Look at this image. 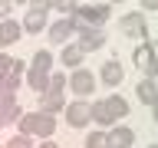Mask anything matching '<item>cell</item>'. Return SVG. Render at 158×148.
Wrapping results in <instances>:
<instances>
[{
    "instance_id": "cell-1",
    "label": "cell",
    "mask_w": 158,
    "mask_h": 148,
    "mask_svg": "<svg viewBox=\"0 0 158 148\" xmlns=\"http://www.w3.org/2000/svg\"><path fill=\"white\" fill-rule=\"evenodd\" d=\"M17 128H20V135H27V138H43V142H49V138L56 135V118L43 115V112H23V115L17 118Z\"/></svg>"
},
{
    "instance_id": "cell-2",
    "label": "cell",
    "mask_w": 158,
    "mask_h": 148,
    "mask_svg": "<svg viewBox=\"0 0 158 148\" xmlns=\"http://www.w3.org/2000/svg\"><path fill=\"white\" fill-rule=\"evenodd\" d=\"M132 63H135L138 72H145V79H152L155 82L158 79V53H155V43H138L135 53H132Z\"/></svg>"
},
{
    "instance_id": "cell-3",
    "label": "cell",
    "mask_w": 158,
    "mask_h": 148,
    "mask_svg": "<svg viewBox=\"0 0 158 148\" xmlns=\"http://www.w3.org/2000/svg\"><path fill=\"white\" fill-rule=\"evenodd\" d=\"M118 30H122V33H125L128 39H138V43H145V36H148V23H145V13H138V10L125 13V17L118 20Z\"/></svg>"
},
{
    "instance_id": "cell-4",
    "label": "cell",
    "mask_w": 158,
    "mask_h": 148,
    "mask_svg": "<svg viewBox=\"0 0 158 148\" xmlns=\"http://www.w3.org/2000/svg\"><path fill=\"white\" fill-rule=\"evenodd\" d=\"M20 27H23V33H27V36H33V33H43V30L49 27V10H46V3H36V7H30Z\"/></svg>"
},
{
    "instance_id": "cell-5",
    "label": "cell",
    "mask_w": 158,
    "mask_h": 148,
    "mask_svg": "<svg viewBox=\"0 0 158 148\" xmlns=\"http://www.w3.org/2000/svg\"><path fill=\"white\" fill-rule=\"evenodd\" d=\"M69 89L76 92V99H89L96 92V72H89L86 66L82 69H73V76H69Z\"/></svg>"
},
{
    "instance_id": "cell-6",
    "label": "cell",
    "mask_w": 158,
    "mask_h": 148,
    "mask_svg": "<svg viewBox=\"0 0 158 148\" xmlns=\"http://www.w3.org/2000/svg\"><path fill=\"white\" fill-rule=\"evenodd\" d=\"M106 39H109V33H106V30L82 27V30H79V43H76V46L82 49V53H96V49H102V46H106Z\"/></svg>"
},
{
    "instance_id": "cell-7",
    "label": "cell",
    "mask_w": 158,
    "mask_h": 148,
    "mask_svg": "<svg viewBox=\"0 0 158 148\" xmlns=\"http://www.w3.org/2000/svg\"><path fill=\"white\" fill-rule=\"evenodd\" d=\"M73 33H79V23H73L69 17H63V20H56L53 27H46V36L53 39V46H66Z\"/></svg>"
},
{
    "instance_id": "cell-8",
    "label": "cell",
    "mask_w": 158,
    "mask_h": 148,
    "mask_svg": "<svg viewBox=\"0 0 158 148\" xmlns=\"http://www.w3.org/2000/svg\"><path fill=\"white\" fill-rule=\"evenodd\" d=\"M66 122H69L73 128H86L89 122H92L86 99H76V102H69V105H66Z\"/></svg>"
},
{
    "instance_id": "cell-9",
    "label": "cell",
    "mask_w": 158,
    "mask_h": 148,
    "mask_svg": "<svg viewBox=\"0 0 158 148\" xmlns=\"http://www.w3.org/2000/svg\"><path fill=\"white\" fill-rule=\"evenodd\" d=\"M23 115V109H20L17 96H7V92H0V128L10 125V122H17Z\"/></svg>"
},
{
    "instance_id": "cell-10",
    "label": "cell",
    "mask_w": 158,
    "mask_h": 148,
    "mask_svg": "<svg viewBox=\"0 0 158 148\" xmlns=\"http://www.w3.org/2000/svg\"><path fill=\"white\" fill-rule=\"evenodd\" d=\"M122 76H125V69H122V63H118V59H106V63H102V69H99L102 86H118V82H122Z\"/></svg>"
},
{
    "instance_id": "cell-11",
    "label": "cell",
    "mask_w": 158,
    "mask_h": 148,
    "mask_svg": "<svg viewBox=\"0 0 158 148\" xmlns=\"http://www.w3.org/2000/svg\"><path fill=\"white\" fill-rule=\"evenodd\" d=\"M20 36H23V27H20L17 20H0V49L20 43Z\"/></svg>"
},
{
    "instance_id": "cell-12",
    "label": "cell",
    "mask_w": 158,
    "mask_h": 148,
    "mask_svg": "<svg viewBox=\"0 0 158 148\" xmlns=\"http://www.w3.org/2000/svg\"><path fill=\"white\" fill-rule=\"evenodd\" d=\"M109 145L112 148H132L135 145V132L128 125H112L109 128Z\"/></svg>"
},
{
    "instance_id": "cell-13",
    "label": "cell",
    "mask_w": 158,
    "mask_h": 148,
    "mask_svg": "<svg viewBox=\"0 0 158 148\" xmlns=\"http://www.w3.org/2000/svg\"><path fill=\"white\" fill-rule=\"evenodd\" d=\"M89 115H92V122H99V125L106 128V132H109L112 125H115V115L109 112L106 99H99V102H92V105H89Z\"/></svg>"
},
{
    "instance_id": "cell-14",
    "label": "cell",
    "mask_w": 158,
    "mask_h": 148,
    "mask_svg": "<svg viewBox=\"0 0 158 148\" xmlns=\"http://www.w3.org/2000/svg\"><path fill=\"white\" fill-rule=\"evenodd\" d=\"M82 56H86V53H82L76 43H66L63 53H59V63H63L66 69H82Z\"/></svg>"
},
{
    "instance_id": "cell-15",
    "label": "cell",
    "mask_w": 158,
    "mask_h": 148,
    "mask_svg": "<svg viewBox=\"0 0 158 148\" xmlns=\"http://www.w3.org/2000/svg\"><path fill=\"white\" fill-rule=\"evenodd\" d=\"M40 112L43 115H56V112H66V99L56 96V92H46V96L40 99Z\"/></svg>"
},
{
    "instance_id": "cell-16",
    "label": "cell",
    "mask_w": 158,
    "mask_h": 148,
    "mask_svg": "<svg viewBox=\"0 0 158 148\" xmlns=\"http://www.w3.org/2000/svg\"><path fill=\"white\" fill-rule=\"evenodd\" d=\"M135 99L142 102V105H152V102L158 99V86L152 82V79H142V82L135 86Z\"/></svg>"
},
{
    "instance_id": "cell-17",
    "label": "cell",
    "mask_w": 158,
    "mask_h": 148,
    "mask_svg": "<svg viewBox=\"0 0 158 148\" xmlns=\"http://www.w3.org/2000/svg\"><path fill=\"white\" fill-rule=\"evenodd\" d=\"M27 86L33 89V92H40V96H46V89H49V76L46 72H36V69H27Z\"/></svg>"
},
{
    "instance_id": "cell-18",
    "label": "cell",
    "mask_w": 158,
    "mask_h": 148,
    "mask_svg": "<svg viewBox=\"0 0 158 148\" xmlns=\"http://www.w3.org/2000/svg\"><path fill=\"white\" fill-rule=\"evenodd\" d=\"M106 105H109V112L115 115V122H118V118H125V115H128V99H125V96H118V92H112V96H106Z\"/></svg>"
},
{
    "instance_id": "cell-19",
    "label": "cell",
    "mask_w": 158,
    "mask_h": 148,
    "mask_svg": "<svg viewBox=\"0 0 158 148\" xmlns=\"http://www.w3.org/2000/svg\"><path fill=\"white\" fill-rule=\"evenodd\" d=\"M30 69H36V72H46V76H49V72H53V53H49V49H36Z\"/></svg>"
},
{
    "instance_id": "cell-20",
    "label": "cell",
    "mask_w": 158,
    "mask_h": 148,
    "mask_svg": "<svg viewBox=\"0 0 158 148\" xmlns=\"http://www.w3.org/2000/svg\"><path fill=\"white\" fill-rule=\"evenodd\" d=\"M69 86V76L66 72H59V69H53V72H49V89L46 92H56V96H63V89Z\"/></svg>"
},
{
    "instance_id": "cell-21",
    "label": "cell",
    "mask_w": 158,
    "mask_h": 148,
    "mask_svg": "<svg viewBox=\"0 0 158 148\" xmlns=\"http://www.w3.org/2000/svg\"><path fill=\"white\" fill-rule=\"evenodd\" d=\"M86 148H112V145H109V132H106V128H99V132L86 135Z\"/></svg>"
},
{
    "instance_id": "cell-22",
    "label": "cell",
    "mask_w": 158,
    "mask_h": 148,
    "mask_svg": "<svg viewBox=\"0 0 158 148\" xmlns=\"http://www.w3.org/2000/svg\"><path fill=\"white\" fill-rule=\"evenodd\" d=\"M20 86H23V76H3L0 79V92H7V96H17Z\"/></svg>"
},
{
    "instance_id": "cell-23",
    "label": "cell",
    "mask_w": 158,
    "mask_h": 148,
    "mask_svg": "<svg viewBox=\"0 0 158 148\" xmlns=\"http://www.w3.org/2000/svg\"><path fill=\"white\" fill-rule=\"evenodd\" d=\"M13 59H17V56H7V53H0V79L13 72Z\"/></svg>"
},
{
    "instance_id": "cell-24",
    "label": "cell",
    "mask_w": 158,
    "mask_h": 148,
    "mask_svg": "<svg viewBox=\"0 0 158 148\" xmlns=\"http://www.w3.org/2000/svg\"><path fill=\"white\" fill-rule=\"evenodd\" d=\"M3 148H33V142H30L27 135H17V138H10Z\"/></svg>"
},
{
    "instance_id": "cell-25",
    "label": "cell",
    "mask_w": 158,
    "mask_h": 148,
    "mask_svg": "<svg viewBox=\"0 0 158 148\" xmlns=\"http://www.w3.org/2000/svg\"><path fill=\"white\" fill-rule=\"evenodd\" d=\"M10 10H13V3H7V0H0V20H10Z\"/></svg>"
},
{
    "instance_id": "cell-26",
    "label": "cell",
    "mask_w": 158,
    "mask_h": 148,
    "mask_svg": "<svg viewBox=\"0 0 158 148\" xmlns=\"http://www.w3.org/2000/svg\"><path fill=\"white\" fill-rule=\"evenodd\" d=\"M40 148H59V142H56V138H49V142H40Z\"/></svg>"
},
{
    "instance_id": "cell-27",
    "label": "cell",
    "mask_w": 158,
    "mask_h": 148,
    "mask_svg": "<svg viewBox=\"0 0 158 148\" xmlns=\"http://www.w3.org/2000/svg\"><path fill=\"white\" fill-rule=\"evenodd\" d=\"M152 115H155V122H158V99L152 102Z\"/></svg>"
},
{
    "instance_id": "cell-28",
    "label": "cell",
    "mask_w": 158,
    "mask_h": 148,
    "mask_svg": "<svg viewBox=\"0 0 158 148\" xmlns=\"http://www.w3.org/2000/svg\"><path fill=\"white\" fill-rule=\"evenodd\" d=\"M148 148H158V145H148Z\"/></svg>"
},
{
    "instance_id": "cell-29",
    "label": "cell",
    "mask_w": 158,
    "mask_h": 148,
    "mask_svg": "<svg viewBox=\"0 0 158 148\" xmlns=\"http://www.w3.org/2000/svg\"><path fill=\"white\" fill-rule=\"evenodd\" d=\"M155 86H158V79H155Z\"/></svg>"
},
{
    "instance_id": "cell-30",
    "label": "cell",
    "mask_w": 158,
    "mask_h": 148,
    "mask_svg": "<svg viewBox=\"0 0 158 148\" xmlns=\"http://www.w3.org/2000/svg\"><path fill=\"white\" fill-rule=\"evenodd\" d=\"M155 53H158V46H155Z\"/></svg>"
},
{
    "instance_id": "cell-31",
    "label": "cell",
    "mask_w": 158,
    "mask_h": 148,
    "mask_svg": "<svg viewBox=\"0 0 158 148\" xmlns=\"http://www.w3.org/2000/svg\"><path fill=\"white\" fill-rule=\"evenodd\" d=\"M0 148H3V145H0Z\"/></svg>"
}]
</instances>
